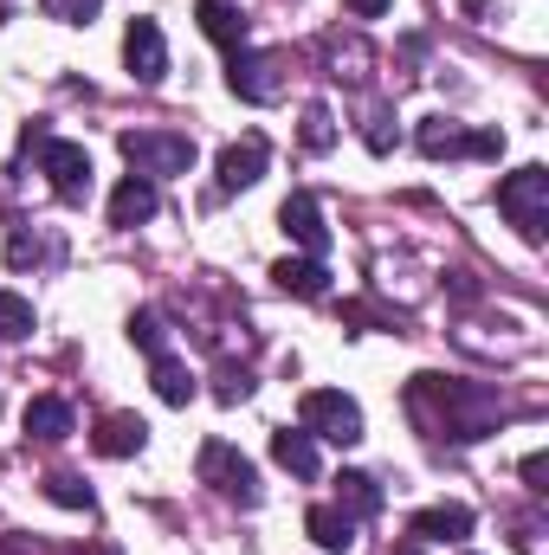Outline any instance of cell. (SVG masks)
Instances as JSON below:
<instances>
[{"instance_id":"cell-28","label":"cell","mask_w":549,"mask_h":555,"mask_svg":"<svg viewBox=\"0 0 549 555\" xmlns=\"http://www.w3.org/2000/svg\"><path fill=\"white\" fill-rule=\"evenodd\" d=\"M214 395H220V401L233 408V401H246V395H253V375H246V369H220V382H214Z\"/></svg>"},{"instance_id":"cell-18","label":"cell","mask_w":549,"mask_h":555,"mask_svg":"<svg viewBox=\"0 0 549 555\" xmlns=\"http://www.w3.org/2000/svg\"><path fill=\"white\" fill-rule=\"evenodd\" d=\"M272 284L278 291H291V297H330V272H323V259H278Z\"/></svg>"},{"instance_id":"cell-22","label":"cell","mask_w":549,"mask_h":555,"mask_svg":"<svg viewBox=\"0 0 549 555\" xmlns=\"http://www.w3.org/2000/svg\"><path fill=\"white\" fill-rule=\"evenodd\" d=\"M7 266H13V272H26V266H59V240H39V233L20 227V233L7 240Z\"/></svg>"},{"instance_id":"cell-20","label":"cell","mask_w":549,"mask_h":555,"mask_svg":"<svg viewBox=\"0 0 549 555\" xmlns=\"http://www.w3.org/2000/svg\"><path fill=\"white\" fill-rule=\"evenodd\" d=\"M336 511L356 517V524L375 517V511H382V485H375L369 472H343V478H336Z\"/></svg>"},{"instance_id":"cell-25","label":"cell","mask_w":549,"mask_h":555,"mask_svg":"<svg viewBox=\"0 0 549 555\" xmlns=\"http://www.w3.org/2000/svg\"><path fill=\"white\" fill-rule=\"evenodd\" d=\"M46 498L65 504V511H91V485H85L78 472H52V478H46Z\"/></svg>"},{"instance_id":"cell-31","label":"cell","mask_w":549,"mask_h":555,"mask_svg":"<svg viewBox=\"0 0 549 555\" xmlns=\"http://www.w3.org/2000/svg\"><path fill=\"white\" fill-rule=\"evenodd\" d=\"M343 7H349V13H356V20H382V13H388V7H395V0H343Z\"/></svg>"},{"instance_id":"cell-17","label":"cell","mask_w":549,"mask_h":555,"mask_svg":"<svg viewBox=\"0 0 549 555\" xmlns=\"http://www.w3.org/2000/svg\"><path fill=\"white\" fill-rule=\"evenodd\" d=\"M304 530H310V543H317V550H330V555L356 550V517H343L336 504H317V511L304 517Z\"/></svg>"},{"instance_id":"cell-21","label":"cell","mask_w":549,"mask_h":555,"mask_svg":"<svg viewBox=\"0 0 549 555\" xmlns=\"http://www.w3.org/2000/svg\"><path fill=\"white\" fill-rule=\"evenodd\" d=\"M149 382H155V395H162L168 408H188V401H194V375H188V362H175V356H155Z\"/></svg>"},{"instance_id":"cell-2","label":"cell","mask_w":549,"mask_h":555,"mask_svg":"<svg viewBox=\"0 0 549 555\" xmlns=\"http://www.w3.org/2000/svg\"><path fill=\"white\" fill-rule=\"evenodd\" d=\"M498 214L518 227V240L544 246V233H549V168L544 162H531V168L498 181Z\"/></svg>"},{"instance_id":"cell-29","label":"cell","mask_w":549,"mask_h":555,"mask_svg":"<svg viewBox=\"0 0 549 555\" xmlns=\"http://www.w3.org/2000/svg\"><path fill=\"white\" fill-rule=\"evenodd\" d=\"M388 124H395V117H388V111H375V117H369V130H362V142H369L375 155H388V149H395V130H388Z\"/></svg>"},{"instance_id":"cell-19","label":"cell","mask_w":549,"mask_h":555,"mask_svg":"<svg viewBox=\"0 0 549 555\" xmlns=\"http://www.w3.org/2000/svg\"><path fill=\"white\" fill-rule=\"evenodd\" d=\"M26 433H33V439H46V446L72 439V408H65L59 395H33V401H26Z\"/></svg>"},{"instance_id":"cell-11","label":"cell","mask_w":549,"mask_h":555,"mask_svg":"<svg viewBox=\"0 0 549 555\" xmlns=\"http://www.w3.org/2000/svg\"><path fill=\"white\" fill-rule=\"evenodd\" d=\"M278 227L304 246V259H323V253H330V227H323V207H317L310 194H291V201L278 207Z\"/></svg>"},{"instance_id":"cell-3","label":"cell","mask_w":549,"mask_h":555,"mask_svg":"<svg viewBox=\"0 0 549 555\" xmlns=\"http://www.w3.org/2000/svg\"><path fill=\"white\" fill-rule=\"evenodd\" d=\"M194 472H201V485H207L214 498H227V504H240V511H259V498H266L253 459H246L240 446H227V439H207L201 459H194Z\"/></svg>"},{"instance_id":"cell-13","label":"cell","mask_w":549,"mask_h":555,"mask_svg":"<svg viewBox=\"0 0 549 555\" xmlns=\"http://www.w3.org/2000/svg\"><path fill=\"white\" fill-rule=\"evenodd\" d=\"M413 543H465L472 537V511L465 504H433V511H420L408 524Z\"/></svg>"},{"instance_id":"cell-9","label":"cell","mask_w":549,"mask_h":555,"mask_svg":"<svg viewBox=\"0 0 549 555\" xmlns=\"http://www.w3.org/2000/svg\"><path fill=\"white\" fill-rule=\"evenodd\" d=\"M266 162H272L266 137L227 142V149H220V168H214V188H220V194H240V188H253V181L266 175Z\"/></svg>"},{"instance_id":"cell-26","label":"cell","mask_w":549,"mask_h":555,"mask_svg":"<svg viewBox=\"0 0 549 555\" xmlns=\"http://www.w3.org/2000/svg\"><path fill=\"white\" fill-rule=\"evenodd\" d=\"M39 13L59 20V26H91L104 13V0H39Z\"/></svg>"},{"instance_id":"cell-7","label":"cell","mask_w":549,"mask_h":555,"mask_svg":"<svg viewBox=\"0 0 549 555\" xmlns=\"http://www.w3.org/2000/svg\"><path fill=\"white\" fill-rule=\"evenodd\" d=\"M297 414H304L310 439H330V446H356L362 439V408L349 395H336V388H310Z\"/></svg>"},{"instance_id":"cell-14","label":"cell","mask_w":549,"mask_h":555,"mask_svg":"<svg viewBox=\"0 0 549 555\" xmlns=\"http://www.w3.org/2000/svg\"><path fill=\"white\" fill-rule=\"evenodd\" d=\"M91 446H98L104 459H130V452L149 446V426H142L137 414H104L98 420V433H91Z\"/></svg>"},{"instance_id":"cell-23","label":"cell","mask_w":549,"mask_h":555,"mask_svg":"<svg viewBox=\"0 0 549 555\" xmlns=\"http://www.w3.org/2000/svg\"><path fill=\"white\" fill-rule=\"evenodd\" d=\"M33 336V304L20 291H0V343H20Z\"/></svg>"},{"instance_id":"cell-15","label":"cell","mask_w":549,"mask_h":555,"mask_svg":"<svg viewBox=\"0 0 549 555\" xmlns=\"http://www.w3.org/2000/svg\"><path fill=\"white\" fill-rule=\"evenodd\" d=\"M272 459L291 472V478H317L323 465H317V439L304 433V426H278L272 433Z\"/></svg>"},{"instance_id":"cell-10","label":"cell","mask_w":549,"mask_h":555,"mask_svg":"<svg viewBox=\"0 0 549 555\" xmlns=\"http://www.w3.org/2000/svg\"><path fill=\"white\" fill-rule=\"evenodd\" d=\"M124 65H130L137 85H162V78H168V46H162V26H155V20H130V33H124Z\"/></svg>"},{"instance_id":"cell-12","label":"cell","mask_w":549,"mask_h":555,"mask_svg":"<svg viewBox=\"0 0 549 555\" xmlns=\"http://www.w3.org/2000/svg\"><path fill=\"white\" fill-rule=\"evenodd\" d=\"M155 207H162V194H155V181L149 175H124L117 181V194H111V227H142V220H155Z\"/></svg>"},{"instance_id":"cell-27","label":"cell","mask_w":549,"mask_h":555,"mask_svg":"<svg viewBox=\"0 0 549 555\" xmlns=\"http://www.w3.org/2000/svg\"><path fill=\"white\" fill-rule=\"evenodd\" d=\"M130 343H137L142 356H168V349H162V343H168V330H162V317H155V310H137V317H130Z\"/></svg>"},{"instance_id":"cell-1","label":"cell","mask_w":549,"mask_h":555,"mask_svg":"<svg viewBox=\"0 0 549 555\" xmlns=\"http://www.w3.org/2000/svg\"><path fill=\"white\" fill-rule=\"evenodd\" d=\"M408 414L433 433V439H459V446H472V439H485V433H498V414H505V401H498V388H478V382H446V375H413L408 388Z\"/></svg>"},{"instance_id":"cell-4","label":"cell","mask_w":549,"mask_h":555,"mask_svg":"<svg viewBox=\"0 0 549 555\" xmlns=\"http://www.w3.org/2000/svg\"><path fill=\"white\" fill-rule=\"evenodd\" d=\"M124 162L137 175H149V181L188 175L194 168V137H175V130H124Z\"/></svg>"},{"instance_id":"cell-30","label":"cell","mask_w":549,"mask_h":555,"mask_svg":"<svg viewBox=\"0 0 549 555\" xmlns=\"http://www.w3.org/2000/svg\"><path fill=\"white\" fill-rule=\"evenodd\" d=\"M544 478H549V459H544V452H531V459H524V485H531V491H544Z\"/></svg>"},{"instance_id":"cell-16","label":"cell","mask_w":549,"mask_h":555,"mask_svg":"<svg viewBox=\"0 0 549 555\" xmlns=\"http://www.w3.org/2000/svg\"><path fill=\"white\" fill-rule=\"evenodd\" d=\"M194 13H201V33H207L214 46H227V52H240V46H246V13H240L233 0H201Z\"/></svg>"},{"instance_id":"cell-24","label":"cell","mask_w":549,"mask_h":555,"mask_svg":"<svg viewBox=\"0 0 549 555\" xmlns=\"http://www.w3.org/2000/svg\"><path fill=\"white\" fill-rule=\"evenodd\" d=\"M297 137H304V149H310V155L336 149V117H330V104H310V111H304V130H297Z\"/></svg>"},{"instance_id":"cell-8","label":"cell","mask_w":549,"mask_h":555,"mask_svg":"<svg viewBox=\"0 0 549 555\" xmlns=\"http://www.w3.org/2000/svg\"><path fill=\"white\" fill-rule=\"evenodd\" d=\"M227 91L246 104H272L284 91V52H253V46L227 52Z\"/></svg>"},{"instance_id":"cell-6","label":"cell","mask_w":549,"mask_h":555,"mask_svg":"<svg viewBox=\"0 0 549 555\" xmlns=\"http://www.w3.org/2000/svg\"><path fill=\"white\" fill-rule=\"evenodd\" d=\"M33 142H39V168H46L52 194L59 201H85L91 194V149L65 142V137H46V130H33Z\"/></svg>"},{"instance_id":"cell-32","label":"cell","mask_w":549,"mask_h":555,"mask_svg":"<svg viewBox=\"0 0 549 555\" xmlns=\"http://www.w3.org/2000/svg\"><path fill=\"white\" fill-rule=\"evenodd\" d=\"M395 555H426V550H420V543H401V550H395Z\"/></svg>"},{"instance_id":"cell-5","label":"cell","mask_w":549,"mask_h":555,"mask_svg":"<svg viewBox=\"0 0 549 555\" xmlns=\"http://www.w3.org/2000/svg\"><path fill=\"white\" fill-rule=\"evenodd\" d=\"M420 155L426 162H452V155H472V162H498L505 155V130H459V124H446V117H426L420 130Z\"/></svg>"}]
</instances>
